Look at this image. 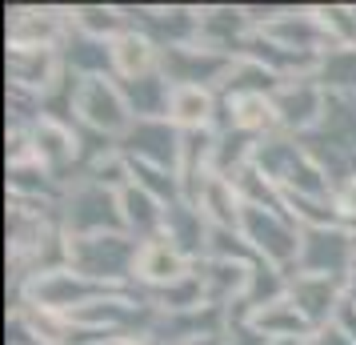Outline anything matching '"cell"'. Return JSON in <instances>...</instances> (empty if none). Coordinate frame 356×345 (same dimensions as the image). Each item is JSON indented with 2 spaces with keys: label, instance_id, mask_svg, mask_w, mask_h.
Wrapping results in <instances>:
<instances>
[{
  "label": "cell",
  "instance_id": "1",
  "mask_svg": "<svg viewBox=\"0 0 356 345\" xmlns=\"http://www.w3.org/2000/svg\"><path fill=\"white\" fill-rule=\"evenodd\" d=\"M136 257H140V241L129 233L68 237V269L108 289H129V277H136Z\"/></svg>",
  "mask_w": 356,
  "mask_h": 345
},
{
  "label": "cell",
  "instance_id": "2",
  "mask_svg": "<svg viewBox=\"0 0 356 345\" xmlns=\"http://www.w3.org/2000/svg\"><path fill=\"white\" fill-rule=\"evenodd\" d=\"M241 237L252 245L264 265H276L280 273H296V261H300V245H305V229L292 221L289 213L280 209H257V205H244L241 213Z\"/></svg>",
  "mask_w": 356,
  "mask_h": 345
},
{
  "label": "cell",
  "instance_id": "3",
  "mask_svg": "<svg viewBox=\"0 0 356 345\" xmlns=\"http://www.w3.org/2000/svg\"><path fill=\"white\" fill-rule=\"evenodd\" d=\"M60 225L68 237H104V233H129L120 213V193L100 189L97 181H81L60 205Z\"/></svg>",
  "mask_w": 356,
  "mask_h": 345
},
{
  "label": "cell",
  "instance_id": "4",
  "mask_svg": "<svg viewBox=\"0 0 356 345\" xmlns=\"http://www.w3.org/2000/svg\"><path fill=\"white\" fill-rule=\"evenodd\" d=\"M116 293L108 285H97V281L81 277L72 269H52V273H36V277L24 281V305H36V309L49 313H76L84 305H92L100 297Z\"/></svg>",
  "mask_w": 356,
  "mask_h": 345
},
{
  "label": "cell",
  "instance_id": "5",
  "mask_svg": "<svg viewBox=\"0 0 356 345\" xmlns=\"http://www.w3.org/2000/svg\"><path fill=\"white\" fill-rule=\"evenodd\" d=\"M353 265H356V233H348L344 225L305 229V245H300L296 273H305V277L348 281ZM296 273H292V277H296Z\"/></svg>",
  "mask_w": 356,
  "mask_h": 345
},
{
  "label": "cell",
  "instance_id": "6",
  "mask_svg": "<svg viewBox=\"0 0 356 345\" xmlns=\"http://www.w3.org/2000/svg\"><path fill=\"white\" fill-rule=\"evenodd\" d=\"M76 121L84 129H97L104 137H124L132 129V113L124 105V93L116 77H92V81H81L76 89Z\"/></svg>",
  "mask_w": 356,
  "mask_h": 345
},
{
  "label": "cell",
  "instance_id": "7",
  "mask_svg": "<svg viewBox=\"0 0 356 345\" xmlns=\"http://www.w3.org/2000/svg\"><path fill=\"white\" fill-rule=\"evenodd\" d=\"M232 65H236L232 56L212 52V49H204V45L161 52V72L172 89H177V84H193V89H212V93H220V84L228 81Z\"/></svg>",
  "mask_w": 356,
  "mask_h": 345
},
{
  "label": "cell",
  "instance_id": "8",
  "mask_svg": "<svg viewBox=\"0 0 356 345\" xmlns=\"http://www.w3.org/2000/svg\"><path fill=\"white\" fill-rule=\"evenodd\" d=\"M273 109H276L280 129L305 137V132L321 129L324 109H328V93L321 89L316 77H296V81H284L273 93Z\"/></svg>",
  "mask_w": 356,
  "mask_h": 345
},
{
  "label": "cell",
  "instance_id": "9",
  "mask_svg": "<svg viewBox=\"0 0 356 345\" xmlns=\"http://www.w3.org/2000/svg\"><path fill=\"white\" fill-rule=\"evenodd\" d=\"M129 161H145L168 173H180V129L172 121H132V129L116 141Z\"/></svg>",
  "mask_w": 356,
  "mask_h": 345
},
{
  "label": "cell",
  "instance_id": "10",
  "mask_svg": "<svg viewBox=\"0 0 356 345\" xmlns=\"http://www.w3.org/2000/svg\"><path fill=\"white\" fill-rule=\"evenodd\" d=\"M289 301L300 309L312 333L324 325H332L337 321L340 305L348 301V289H344V281H332V277H305V273H296L289 281Z\"/></svg>",
  "mask_w": 356,
  "mask_h": 345
},
{
  "label": "cell",
  "instance_id": "11",
  "mask_svg": "<svg viewBox=\"0 0 356 345\" xmlns=\"http://www.w3.org/2000/svg\"><path fill=\"white\" fill-rule=\"evenodd\" d=\"M161 237L168 245L177 249L180 257H188V261H200V257H209V237H212V221L200 209H196L193 201H177V205H168V213H164V229Z\"/></svg>",
  "mask_w": 356,
  "mask_h": 345
},
{
  "label": "cell",
  "instance_id": "12",
  "mask_svg": "<svg viewBox=\"0 0 356 345\" xmlns=\"http://www.w3.org/2000/svg\"><path fill=\"white\" fill-rule=\"evenodd\" d=\"M68 40V24L56 8H13L8 45L13 49H56Z\"/></svg>",
  "mask_w": 356,
  "mask_h": 345
},
{
  "label": "cell",
  "instance_id": "13",
  "mask_svg": "<svg viewBox=\"0 0 356 345\" xmlns=\"http://www.w3.org/2000/svg\"><path fill=\"white\" fill-rule=\"evenodd\" d=\"M60 52L56 49H8V81L13 89L44 97L60 81Z\"/></svg>",
  "mask_w": 356,
  "mask_h": 345
},
{
  "label": "cell",
  "instance_id": "14",
  "mask_svg": "<svg viewBox=\"0 0 356 345\" xmlns=\"http://www.w3.org/2000/svg\"><path fill=\"white\" fill-rule=\"evenodd\" d=\"M161 45L145 33V29H129L124 36L113 40V65L116 81H136V77H152L161 72Z\"/></svg>",
  "mask_w": 356,
  "mask_h": 345
},
{
  "label": "cell",
  "instance_id": "15",
  "mask_svg": "<svg viewBox=\"0 0 356 345\" xmlns=\"http://www.w3.org/2000/svg\"><path fill=\"white\" fill-rule=\"evenodd\" d=\"M188 273H193V261L180 257L164 237L140 245V257H136V281H145L148 293H152V289H164V285H177V281L188 277Z\"/></svg>",
  "mask_w": 356,
  "mask_h": 345
},
{
  "label": "cell",
  "instance_id": "16",
  "mask_svg": "<svg viewBox=\"0 0 356 345\" xmlns=\"http://www.w3.org/2000/svg\"><path fill=\"white\" fill-rule=\"evenodd\" d=\"M33 157L36 164H44L49 173H60L76 161V129L65 125V121H52V116H40L33 129Z\"/></svg>",
  "mask_w": 356,
  "mask_h": 345
},
{
  "label": "cell",
  "instance_id": "17",
  "mask_svg": "<svg viewBox=\"0 0 356 345\" xmlns=\"http://www.w3.org/2000/svg\"><path fill=\"white\" fill-rule=\"evenodd\" d=\"M200 281H204V297H209V305L216 309H228V305H236L248 289V273H252V265H236V261H204L193 265Z\"/></svg>",
  "mask_w": 356,
  "mask_h": 345
},
{
  "label": "cell",
  "instance_id": "18",
  "mask_svg": "<svg viewBox=\"0 0 356 345\" xmlns=\"http://www.w3.org/2000/svg\"><path fill=\"white\" fill-rule=\"evenodd\" d=\"M60 61L72 77L81 81H92V77H116L113 65V40H97V36L72 33L60 49Z\"/></svg>",
  "mask_w": 356,
  "mask_h": 345
},
{
  "label": "cell",
  "instance_id": "19",
  "mask_svg": "<svg viewBox=\"0 0 356 345\" xmlns=\"http://www.w3.org/2000/svg\"><path fill=\"white\" fill-rule=\"evenodd\" d=\"M124 93L132 121H168V105H172V84L164 81V72L152 77H136V81H116Z\"/></svg>",
  "mask_w": 356,
  "mask_h": 345
},
{
  "label": "cell",
  "instance_id": "20",
  "mask_svg": "<svg viewBox=\"0 0 356 345\" xmlns=\"http://www.w3.org/2000/svg\"><path fill=\"white\" fill-rule=\"evenodd\" d=\"M120 213H124V229H129V237H136V241L145 245V241H156V237H161L168 205L156 201L152 193H145V189L129 185V189L120 193Z\"/></svg>",
  "mask_w": 356,
  "mask_h": 345
},
{
  "label": "cell",
  "instance_id": "21",
  "mask_svg": "<svg viewBox=\"0 0 356 345\" xmlns=\"http://www.w3.org/2000/svg\"><path fill=\"white\" fill-rule=\"evenodd\" d=\"M305 161V148H300V137H284V132H273V137H260L257 153H252V164L268 177L273 185L284 189L289 173Z\"/></svg>",
  "mask_w": 356,
  "mask_h": 345
},
{
  "label": "cell",
  "instance_id": "22",
  "mask_svg": "<svg viewBox=\"0 0 356 345\" xmlns=\"http://www.w3.org/2000/svg\"><path fill=\"white\" fill-rule=\"evenodd\" d=\"M196 209L209 217L216 229H236L241 225V213H244V201L236 193V185L220 177V173H209V181L200 189V197H196Z\"/></svg>",
  "mask_w": 356,
  "mask_h": 345
},
{
  "label": "cell",
  "instance_id": "23",
  "mask_svg": "<svg viewBox=\"0 0 356 345\" xmlns=\"http://www.w3.org/2000/svg\"><path fill=\"white\" fill-rule=\"evenodd\" d=\"M248 321H252L268 342H296L300 345V342L312 337V325L300 317V309L292 305L289 297H284V301H273V305H264V309H257Z\"/></svg>",
  "mask_w": 356,
  "mask_h": 345
},
{
  "label": "cell",
  "instance_id": "24",
  "mask_svg": "<svg viewBox=\"0 0 356 345\" xmlns=\"http://www.w3.org/2000/svg\"><path fill=\"white\" fill-rule=\"evenodd\" d=\"M212 116H216V93H212V89H193V84H177V89H172L168 121H172L180 132L212 129Z\"/></svg>",
  "mask_w": 356,
  "mask_h": 345
},
{
  "label": "cell",
  "instance_id": "25",
  "mask_svg": "<svg viewBox=\"0 0 356 345\" xmlns=\"http://www.w3.org/2000/svg\"><path fill=\"white\" fill-rule=\"evenodd\" d=\"M8 189H13V201H29V205H49L60 189L52 181V173L44 164H13L8 169Z\"/></svg>",
  "mask_w": 356,
  "mask_h": 345
},
{
  "label": "cell",
  "instance_id": "26",
  "mask_svg": "<svg viewBox=\"0 0 356 345\" xmlns=\"http://www.w3.org/2000/svg\"><path fill=\"white\" fill-rule=\"evenodd\" d=\"M225 97H228V93H225ZM232 121H236V129L248 132V137H273V132H280L273 97H260V93L232 97Z\"/></svg>",
  "mask_w": 356,
  "mask_h": 345
},
{
  "label": "cell",
  "instance_id": "27",
  "mask_svg": "<svg viewBox=\"0 0 356 345\" xmlns=\"http://www.w3.org/2000/svg\"><path fill=\"white\" fill-rule=\"evenodd\" d=\"M72 29L97 40H116L129 33V20L120 17V4H81L72 8Z\"/></svg>",
  "mask_w": 356,
  "mask_h": 345
},
{
  "label": "cell",
  "instance_id": "28",
  "mask_svg": "<svg viewBox=\"0 0 356 345\" xmlns=\"http://www.w3.org/2000/svg\"><path fill=\"white\" fill-rule=\"evenodd\" d=\"M148 301H152L161 313H193V309H204V305H209V297H204V281H200L196 269L188 273V277H180L177 285L152 289Z\"/></svg>",
  "mask_w": 356,
  "mask_h": 345
},
{
  "label": "cell",
  "instance_id": "29",
  "mask_svg": "<svg viewBox=\"0 0 356 345\" xmlns=\"http://www.w3.org/2000/svg\"><path fill=\"white\" fill-rule=\"evenodd\" d=\"M316 81H321L324 93L356 97V45H348V49H332V52H324Z\"/></svg>",
  "mask_w": 356,
  "mask_h": 345
},
{
  "label": "cell",
  "instance_id": "30",
  "mask_svg": "<svg viewBox=\"0 0 356 345\" xmlns=\"http://www.w3.org/2000/svg\"><path fill=\"white\" fill-rule=\"evenodd\" d=\"M209 257L212 261H236V265L260 261L252 253V245L241 237V229H216V225H212V237H209Z\"/></svg>",
  "mask_w": 356,
  "mask_h": 345
},
{
  "label": "cell",
  "instance_id": "31",
  "mask_svg": "<svg viewBox=\"0 0 356 345\" xmlns=\"http://www.w3.org/2000/svg\"><path fill=\"white\" fill-rule=\"evenodd\" d=\"M337 213H340V225L356 233V177L344 189H337Z\"/></svg>",
  "mask_w": 356,
  "mask_h": 345
},
{
  "label": "cell",
  "instance_id": "32",
  "mask_svg": "<svg viewBox=\"0 0 356 345\" xmlns=\"http://www.w3.org/2000/svg\"><path fill=\"white\" fill-rule=\"evenodd\" d=\"M300 345H356L348 333H340L337 325H324V329H316L308 342H300Z\"/></svg>",
  "mask_w": 356,
  "mask_h": 345
},
{
  "label": "cell",
  "instance_id": "33",
  "mask_svg": "<svg viewBox=\"0 0 356 345\" xmlns=\"http://www.w3.org/2000/svg\"><path fill=\"white\" fill-rule=\"evenodd\" d=\"M332 325H337L340 333H348V337L356 342V301H353V297L340 305V313H337V321H332Z\"/></svg>",
  "mask_w": 356,
  "mask_h": 345
},
{
  "label": "cell",
  "instance_id": "34",
  "mask_svg": "<svg viewBox=\"0 0 356 345\" xmlns=\"http://www.w3.org/2000/svg\"><path fill=\"white\" fill-rule=\"evenodd\" d=\"M344 289H348V297L356 301V265H353V273H348V281H344Z\"/></svg>",
  "mask_w": 356,
  "mask_h": 345
}]
</instances>
